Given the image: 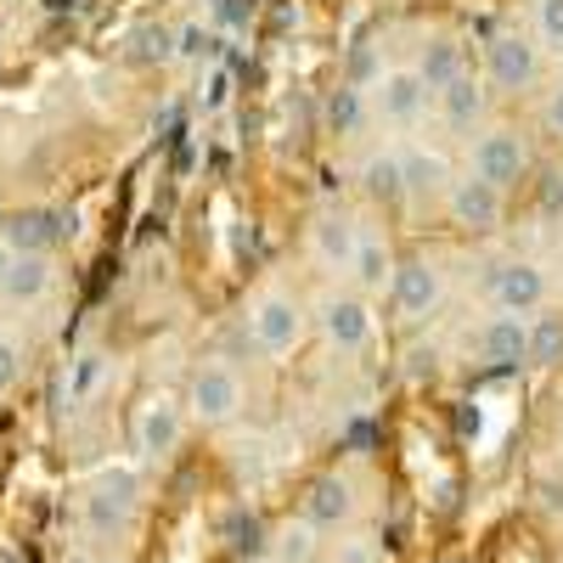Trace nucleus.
I'll use <instances>...</instances> for the list:
<instances>
[{
  "label": "nucleus",
  "mask_w": 563,
  "mask_h": 563,
  "mask_svg": "<svg viewBox=\"0 0 563 563\" xmlns=\"http://www.w3.org/2000/svg\"><path fill=\"white\" fill-rule=\"evenodd\" d=\"M479 355H485L490 366H519V361H530V327H525L519 316H496V321H485Z\"/></svg>",
  "instance_id": "13"
},
{
  "label": "nucleus",
  "mask_w": 563,
  "mask_h": 563,
  "mask_svg": "<svg viewBox=\"0 0 563 563\" xmlns=\"http://www.w3.org/2000/svg\"><path fill=\"white\" fill-rule=\"evenodd\" d=\"M361 180H366V192H372V198H384V203L406 198V175H400V158H395V153H378V158H366Z\"/></svg>",
  "instance_id": "18"
},
{
  "label": "nucleus",
  "mask_w": 563,
  "mask_h": 563,
  "mask_svg": "<svg viewBox=\"0 0 563 563\" xmlns=\"http://www.w3.org/2000/svg\"><path fill=\"white\" fill-rule=\"evenodd\" d=\"M180 52H186V57H203V52H209V34H203V29H186V34H180Z\"/></svg>",
  "instance_id": "29"
},
{
  "label": "nucleus",
  "mask_w": 563,
  "mask_h": 563,
  "mask_svg": "<svg viewBox=\"0 0 563 563\" xmlns=\"http://www.w3.org/2000/svg\"><path fill=\"white\" fill-rule=\"evenodd\" d=\"M7 265H12V243H0V276H7Z\"/></svg>",
  "instance_id": "33"
},
{
  "label": "nucleus",
  "mask_w": 563,
  "mask_h": 563,
  "mask_svg": "<svg viewBox=\"0 0 563 563\" xmlns=\"http://www.w3.org/2000/svg\"><path fill=\"white\" fill-rule=\"evenodd\" d=\"M350 271H355L361 288L372 294V288H384V282H389L395 260H389V249H384L378 238H361V243H355V254H350Z\"/></svg>",
  "instance_id": "17"
},
{
  "label": "nucleus",
  "mask_w": 563,
  "mask_h": 563,
  "mask_svg": "<svg viewBox=\"0 0 563 563\" xmlns=\"http://www.w3.org/2000/svg\"><path fill=\"white\" fill-rule=\"evenodd\" d=\"M547 507H552V512H563V485H547Z\"/></svg>",
  "instance_id": "32"
},
{
  "label": "nucleus",
  "mask_w": 563,
  "mask_h": 563,
  "mask_svg": "<svg viewBox=\"0 0 563 563\" xmlns=\"http://www.w3.org/2000/svg\"><path fill=\"white\" fill-rule=\"evenodd\" d=\"M57 238H63V225H57V220H45V214H29V220H18V231H12V243L29 249V254H45Z\"/></svg>",
  "instance_id": "24"
},
{
  "label": "nucleus",
  "mask_w": 563,
  "mask_h": 563,
  "mask_svg": "<svg viewBox=\"0 0 563 563\" xmlns=\"http://www.w3.org/2000/svg\"><path fill=\"white\" fill-rule=\"evenodd\" d=\"M536 74V45L525 34H496L490 40V79L501 90H525Z\"/></svg>",
  "instance_id": "11"
},
{
  "label": "nucleus",
  "mask_w": 563,
  "mask_h": 563,
  "mask_svg": "<svg viewBox=\"0 0 563 563\" xmlns=\"http://www.w3.org/2000/svg\"><path fill=\"white\" fill-rule=\"evenodd\" d=\"M389 294L406 316H429L434 299H440V271L429 260H406V265L389 271Z\"/></svg>",
  "instance_id": "9"
},
{
  "label": "nucleus",
  "mask_w": 563,
  "mask_h": 563,
  "mask_svg": "<svg viewBox=\"0 0 563 563\" xmlns=\"http://www.w3.org/2000/svg\"><path fill=\"white\" fill-rule=\"evenodd\" d=\"M135 496H141L135 474L113 467V474H102L97 485H90V496H85V525L97 530V536H119V530L135 519Z\"/></svg>",
  "instance_id": "1"
},
{
  "label": "nucleus",
  "mask_w": 563,
  "mask_h": 563,
  "mask_svg": "<svg viewBox=\"0 0 563 563\" xmlns=\"http://www.w3.org/2000/svg\"><path fill=\"white\" fill-rule=\"evenodd\" d=\"M321 558V530L305 519H288L271 530V563H316Z\"/></svg>",
  "instance_id": "15"
},
{
  "label": "nucleus",
  "mask_w": 563,
  "mask_h": 563,
  "mask_svg": "<svg viewBox=\"0 0 563 563\" xmlns=\"http://www.w3.org/2000/svg\"><path fill=\"white\" fill-rule=\"evenodd\" d=\"M474 175L490 180V186H512L525 175V147H519V135L512 130H490L479 147H474Z\"/></svg>",
  "instance_id": "8"
},
{
  "label": "nucleus",
  "mask_w": 563,
  "mask_h": 563,
  "mask_svg": "<svg viewBox=\"0 0 563 563\" xmlns=\"http://www.w3.org/2000/svg\"><path fill=\"white\" fill-rule=\"evenodd\" d=\"M45 288H52V265H45V254H12L7 276H0V294H7L12 305H34Z\"/></svg>",
  "instance_id": "14"
},
{
  "label": "nucleus",
  "mask_w": 563,
  "mask_h": 563,
  "mask_svg": "<svg viewBox=\"0 0 563 563\" xmlns=\"http://www.w3.org/2000/svg\"><path fill=\"white\" fill-rule=\"evenodd\" d=\"M333 119H339V124H344V130H350V124H355V119H361V102H355V90H344V97H339V102H333Z\"/></svg>",
  "instance_id": "28"
},
{
  "label": "nucleus",
  "mask_w": 563,
  "mask_h": 563,
  "mask_svg": "<svg viewBox=\"0 0 563 563\" xmlns=\"http://www.w3.org/2000/svg\"><path fill=\"white\" fill-rule=\"evenodd\" d=\"M321 333L333 339L339 350H361V344L372 339V310H366L355 294L327 299V305H321Z\"/></svg>",
  "instance_id": "10"
},
{
  "label": "nucleus",
  "mask_w": 563,
  "mask_h": 563,
  "mask_svg": "<svg viewBox=\"0 0 563 563\" xmlns=\"http://www.w3.org/2000/svg\"><path fill=\"white\" fill-rule=\"evenodd\" d=\"M355 225L344 220V214H321V225H316V254L327 260V265H339V271H350V254H355Z\"/></svg>",
  "instance_id": "16"
},
{
  "label": "nucleus",
  "mask_w": 563,
  "mask_h": 563,
  "mask_svg": "<svg viewBox=\"0 0 563 563\" xmlns=\"http://www.w3.org/2000/svg\"><path fill=\"white\" fill-rule=\"evenodd\" d=\"M18 378H23V350L12 339H0V395H7Z\"/></svg>",
  "instance_id": "27"
},
{
  "label": "nucleus",
  "mask_w": 563,
  "mask_h": 563,
  "mask_svg": "<svg viewBox=\"0 0 563 563\" xmlns=\"http://www.w3.org/2000/svg\"><path fill=\"white\" fill-rule=\"evenodd\" d=\"M536 23H541V40L563 52V0H541V7H536Z\"/></svg>",
  "instance_id": "26"
},
{
  "label": "nucleus",
  "mask_w": 563,
  "mask_h": 563,
  "mask_svg": "<svg viewBox=\"0 0 563 563\" xmlns=\"http://www.w3.org/2000/svg\"><path fill=\"white\" fill-rule=\"evenodd\" d=\"M299 333H305V316H299L294 299L271 294V299L254 310V344H260L265 355H288V350L299 344Z\"/></svg>",
  "instance_id": "5"
},
{
  "label": "nucleus",
  "mask_w": 563,
  "mask_h": 563,
  "mask_svg": "<svg viewBox=\"0 0 563 563\" xmlns=\"http://www.w3.org/2000/svg\"><path fill=\"white\" fill-rule=\"evenodd\" d=\"M456 74H462V52H456L451 40H434V45H429V57H422V68H417V79L429 85V90H445Z\"/></svg>",
  "instance_id": "21"
},
{
  "label": "nucleus",
  "mask_w": 563,
  "mask_h": 563,
  "mask_svg": "<svg viewBox=\"0 0 563 563\" xmlns=\"http://www.w3.org/2000/svg\"><path fill=\"white\" fill-rule=\"evenodd\" d=\"M238 406H243V378H238V372L220 366V361L198 366V378H192V411H198V422H231V417H238Z\"/></svg>",
  "instance_id": "2"
},
{
  "label": "nucleus",
  "mask_w": 563,
  "mask_h": 563,
  "mask_svg": "<svg viewBox=\"0 0 563 563\" xmlns=\"http://www.w3.org/2000/svg\"><path fill=\"white\" fill-rule=\"evenodd\" d=\"M249 563H271V558H249Z\"/></svg>",
  "instance_id": "34"
},
{
  "label": "nucleus",
  "mask_w": 563,
  "mask_h": 563,
  "mask_svg": "<svg viewBox=\"0 0 563 563\" xmlns=\"http://www.w3.org/2000/svg\"><path fill=\"white\" fill-rule=\"evenodd\" d=\"M490 294H496L501 316H530L547 299V276L536 265H525V260H512V265H496L490 271Z\"/></svg>",
  "instance_id": "4"
},
{
  "label": "nucleus",
  "mask_w": 563,
  "mask_h": 563,
  "mask_svg": "<svg viewBox=\"0 0 563 563\" xmlns=\"http://www.w3.org/2000/svg\"><path fill=\"white\" fill-rule=\"evenodd\" d=\"M400 175H406V192H434V186L445 180V164L429 158V153H406L400 158Z\"/></svg>",
  "instance_id": "23"
},
{
  "label": "nucleus",
  "mask_w": 563,
  "mask_h": 563,
  "mask_svg": "<svg viewBox=\"0 0 563 563\" xmlns=\"http://www.w3.org/2000/svg\"><path fill=\"white\" fill-rule=\"evenodd\" d=\"M547 124H552V130L563 135V85L552 90V102H547Z\"/></svg>",
  "instance_id": "31"
},
{
  "label": "nucleus",
  "mask_w": 563,
  "mask_h": 563,
  "mask_svg": "<svg viewBox=\"0 0 563 563\" xmlns=\"http://www.w3.org/2000/svg\"><path fill=\"white\" fill-rule=\"evenodd\" d=\"M333 563H384V552H378V541L350 536V541H339V547H333Z\"/></svg>",
  "instance_id": "25"
},
{
  "label": "nucleus",
  "mask_w": 563,
  "mask_h": 563,
  "mask_svg": "<svg viewBox=\"0 0 563 563\" xmlns=\"http://www.w3.org/2000/svg\"><path fill=\"white\" fill-rule=\"evenodd\" d=\"M102 378H108V355H102V350H85V355L74 361V372H68V400L85 406L90 395L102 389Z\"/></svg>",
  "instance_id": "20"
},
{
  "label": "nucleus",
  "mask_w": 563,
  "mask_h": 563,
  "mask_svg": "<svg viewBox=\"0 0 563 563\" xmlns=\"http://www.w3.org/2000/svg\"><path fill=\"white\" fill-rule=\"evenodd\" d=\"M440 102H445V119H451V124H474L479 108H485V90L467 79V74H456V79L440 90Z\"/></svg>",
  "instance_id": "19"
},
{
  "label": "nucleus",
  "mask_w": 563,
  "mask_h": 563,
  "mask_svg": "<svg viewBox=\"0 0 563 563\" xmlns=\"http://www.w3.org/2000/svg\"><path fill=\"white\" fill-rule=\"evenodd\" d=\"M434 90L422 85L411 68H395V74H378V85H372V108H378L384 119H395V124H406V119H417L422 113V102H429Z\"/></svg>",
  "instance_id": "7"
},
{
  "label": "nucleus",
  "mask_w": 563,
  "mask_h": 563,
  "mask_svg": "<svg viewBox=\"0 0 563 563\" xmlns=\"http://www.w3.org/2000/svg\"><path fill=\"white\" fill-rule=\"evenodd\" d=\"M541 209H547V214H558V209H563V180H547V192H541Z\"/></svg>",
  "instance_id": "30"
},
{
  "label": "nucleus",
  "mask_w": 563,
  "mask_h": 563,
  "mask_svg": "<svg viewBox=\"0 0 563 563\" xmlns=\"http://www.w3.org/2000/svg\"><path fill=\"white\" fill-rule=\"evenodd\" d=\"M350 519H355V490H350V479H339V474L310 479V490H305V525H316V530H344Z\"/></svg>",
  "instance_id": "6"
},
{
  "label": "nucleus",
  "mask_w": 563,
  "mask_h": 563,
  "mask_svg": "<svg viewBox=\"0 0 563 563\" xmlns=\"http://www.w3.org/2000/svg\"><path fill=\"white\" fill-rule=\"evenodd\" d=\"M530 361H541V366L563 361V316H541L530 327Z\"/></svg>",
  "instance_id": "22"
},
{
  "label": "nucleus",
  "mask_w": 563,
  "mask_h": 563,
  "mask_svg": "<svg viewBox=\"0 0 563 563\" xmlns=\"http://www.w3.org/2000/svg\"><path fill=\"white\" fill-rule=\"evenodd\" d=\"M180 434H186V417L175 400H153V406H141L135 417V451L141 462H164L180 451Z\"/></svg>",
  "instance_id": "3"
},
{
  "label": "nucleus",
  "mask_w": 563,
  "mask_h": 563,
  "mask_svg": "<svg viewBox=\"0 0 563 563\" xmlns=\"http://www.w3.org/2000/svg\"><path fill=\"white\" fill-rule=\"evenodd\" d=\"M451 214H456L462 225H474V231H490V225L501 220V186L467 175L456 192H451Z\"/></svg>",
  "instance_id": "12"
}]
</instances>
